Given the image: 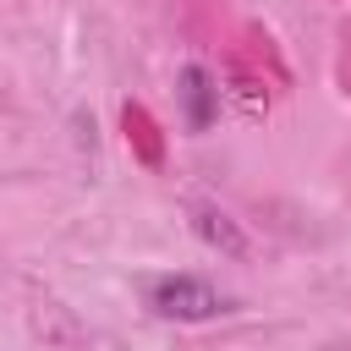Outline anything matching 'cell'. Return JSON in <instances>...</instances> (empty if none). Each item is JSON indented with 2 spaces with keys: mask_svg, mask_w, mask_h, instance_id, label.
Instances as JSON below:
<instances>
[{
  "mask_svg": "<svg viewBox=\"0 0 351 351\" xmlns=\"http://www.w3.org/2000/svg\"><path fill=\"white\" fill-rule=\"evenodd\" d=\"M143 302L154 318H170V324H208V318L230 313V296L219 285H208L203 274H148Z\"/></svg>",
  "mask_w": 351,
  "mask_h": 351,
  "instance_id": "cell-1",
  "label": "cell"
},
{
  "mask_svg": "<svg viewBox=\"0 0 351 351\" xmlns=\"http://www.w3.org/2000/svg\"><path fill=\"white\" fill-rule=\"evenodd\" d=\"M181 121H186V132H208L219 121V82L203 66L181 71Z\"/></svg>",
  "mask_w": 351,
  "mask_h": 351,
  "instance_id": "cell-2",
  "label": "cell"
},
{
  "mask_svg": "<svg viewBox=\"0 0 351 351\" xmlns=\"http://www.w3.org/2000/svg\"><path fill=\"white\" fill-rule=\"evenodd\" d=\"M192 230L208 241V247H219V252H230V258H241L247 252V236L219 214V208H208V203H192Z\"/></svg>",
  "mask_w": 351,
  "mask_h": 351,
  "instance_id": "cell-3",
  "label": "cell"
}]
</instances>
